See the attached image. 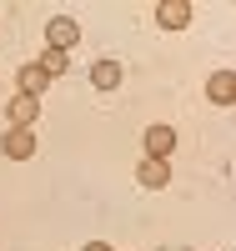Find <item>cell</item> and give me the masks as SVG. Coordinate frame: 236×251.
<instances>
[{
  "mask_svg": "<svg viewBox=\"0 0 236 251\" xmlns=\"http://www.w3.org/2000/svg\"><path fill=\"white\" fill-rule=\"evenodd\" d=\"M46 35H51V50H71L76 40H80V25H76L71 15H55L51 25H46Z\"/></svg>",
  "mask_w": 236,
  "mask_h": 251,
  "instance_id": "7a4b0ae2",
  "label": "cell"
},
{
  "mask_svg": "<svg viewBox=\"0 0 236 251\" xmlns=\"http://www.w3.org/2000/svg\"><path fill=\"white\" fill-rule=\"evenodd\" d=\"M5 116H10V126H15V131H26V126L40 116V96H26V91H20V96H10Z\"/></svg>",
  "mask_w": 236,
  "mask_h": 251,
  "instance_id": "6da1fadb",
  "label": "cell"
},
{
  "mask_svg": "<svg viewBox=\"0 0 236 251\" xmlns=\"http://www.w3.org/2000/svg\"><path fill=\"white\" fill-rule=\"evenodd\" d=\"M136 181L146 186V191H161V186L171 181V171H166V161H151V156H146V161L136 166Z\"/></svg>",
  "mask_w": 236,
  "mask_h": 251,
  "instance_id": "8992f818",
  "label": "cell"
},
{
  "mask_svg": "<svg viewBox=\"0 0 236 251\" xmlns=\"http://www.w3.org/2000/svg\"><path fill=\"white\" fill-rule=\"evenodd\" d=\"M146 151H151V161H166L176 151V131H171V126H151V131H146Z\"/></svg>",
  "mask_w": 236,
  "mask_h": 251,
  "instance_id": "277c9868",
  "label": "cell"
},
{
  "mask_svg": "<svg viewBox=\"0 0 236 251\" xmlns=\"http://www.w3.org/2000/svg\"><path fill=\"white\" fill-rule=\"evenodd\" d=\"M206 96L216 100V106H231V100H236V75L231 71H216V75L206 80Z\"/></svg>",
  "mask_w": 236,
  "mask_h": 251,
  "instance_id": "52a82bcc",
  "label": "cell"
},
{
  "mask_svg": "<svg viewBox=\"0 0 236 251\" xmlns=\"http://www.w3.org/2000/svg\"><path fill=\"white\" fill-rule=\"evenodd\" d=\"M121 80H126V71L116 66V60H96V71H91V86L96 91H116Z\"/></svg>",
  "mask_w": 236,
  "mask_h": 251,
  "instance_id": "ba28073f",
  "label": "cell"
},
{
  "mask_svg": "<svg viewBox=\"0 0 236 251\" xmlns=\"http://www.w3.org/2000/svg\"><path fill=\"white\" fill-rule=\"evenodd\" d=\"M0 151H5L10 161H30V156H35V131H5Z\"/></svg>",
  "mask_w": 236,
  "mask_h": 251,
  "instance_id": "3957f363",
  "label": "cell"
},
{
  "mask_svg": "<svg viewBox=\"0 0 236 251\" xmlns=\"http://www.w3.org/2000/svg\"><path fill=\"white\" fill-rule=\"evenodd\" d=\"M85 251H111V246H105V241H91V246H85Z\"/></svg>",
  "mask_w": 236,
  "mask_h": 251,
  "instance_id": "8fae6325",
  "label": "cell"
},
{
  "mask_svg": "<svg viewBox=\"0 0 236 251\" xmlns=\"http://www.w3.org/2000/svg\"><path fill=\"white\" fill-rule=\"evenodd\" d=\"M156 20H161L166 30H181L186 20H191V0H161V5H156Z\"/></svg>",
  "mask_w": 236,
  "mask_h": 251,
  "instance_id": "5b68a950",
  "label": "cell"
},
{
  "mask_svg": "<svg viewBox=\"0 0 236 251\" xmlns=\"http://www.w3.org/2000/svg\"><path fill=\"white\" fill-rule=\"evenodd\" d=\"M46 71H40V66H20V75H15V86L20 91H26V96H40V91H46Z\"/></svg>",
  "mask_w": 236,
  "mask_h": 251,
  "instance_id": "9c48e42d",
  "label": "cell"
},
{
  "mask_svg": "<svg viewBox=\"0 0 236 251\" xmlns=\"http://www.w3.org/2000/svg\"><path fill=\"white\" fill-rule=\"evenodd\" d=\"M35 66L46 71V75H60V71H66V50H51V46H46V50H40V60H35Z\"/></svg>",
  "mask_w": 236,
  "mask_h": 251,
  "instance_id": "30bf717a",
  "label": "cell"
}]
</instances>
